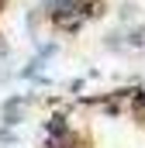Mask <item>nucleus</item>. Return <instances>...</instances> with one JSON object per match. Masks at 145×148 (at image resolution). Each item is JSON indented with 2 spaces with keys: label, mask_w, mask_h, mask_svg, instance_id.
Returning <instances> with one entry per match:
<instances>
[{
  "label": "nucleus",
  "mask_w": 145,
  "mask_h": 148,
  "mask_svg": "<svg viewBox=\"0 0 145 148\" xmlns=\"http://www.w3.org/2000/svg\"><path fill=\"white\" fill-rule=\"evenodd\" d=\"M48 134H66V124H62V117H52V121H48Z\"/></svg>",
  "instance_id": "nucleus-1"
}]
</instances>
